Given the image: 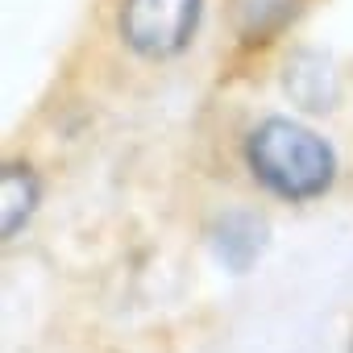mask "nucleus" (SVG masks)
I'll use <instances>...</instances> for the list:
<instances>
[{"mask_svg": "<svg viewBox=\"0 0 353 353\" xmlns=\"http://www.w3.org/2000/svg\"><path fill=\"white\" fill-rule=\"evenodd\" d=\"M295 13L299 0H237V30L245 42H270Z\"/></svg>", "mask_w": 353, "mask_h": 353, "instance_id": "423d86ee", "label": "nucleus"}, {"mask_svg": "<svg viewBox=\"0 0 353 353\" xmlns=\"http://www.w3.org/2000/svg\"><path fill=\"white\" fill-rule=\"evenodd\" d=\"M349 353H353V341H349Z\"/></svg>", "mask_w": 353, "mask_h": 353, "instance_id": "0eeeda50", "label": "nucleus"}, {"mask_svg": "<svg viewBox=\"0 0 353 353\" xmlns=\"http://www.w3.org/2000/svg\"><path fill=\"white\" fill-rule=\"evenodd\" d=\"M208 241H212V254H216V262H221L225 270L245 274V270L266 254L270 225H266V216H258V212L233 208V212H225V216L212 221Z\"/></svg>", "mask_w": 353, "mask_h": 353, "instance_id": "7ed1b4c3", "label": "nucleus"}, {"mask_svg": "<svg viewBox=\"0 0 353 353\" xmlns=\"http://www.w3.org/2000/svg\"><path fill=\"white\" fill-rule=\"evenodd\" d=\"M200 17H204V0H125L117 26L133 54L162 63L192 46Z\"/></svg>", "mask_w": 353, "mask_h": 353, "instance_id": "f03ea898", "label": "nucleus"}, {"mask_svg": "<svg viewBox=\"0 0 353 353\" xmlns=\"http://www.w3.org/2000/svg\"><path fill=\"white\" fill-rule=\"evenodd\" d=\"M245 162L270 196L291 204L324 196L336 179V150L287 117H270L245 137Z\"/></svg>", "mask_w": 353, "mask_h": 353, "instance_id": "f257e3e1", "label": "nucleus"}, {"mask_svg": "<svg viewBox=\"0 0 353 353\" xmlns=\"http://www.w3.org/2000/svg\"><path fill=\"white\" fill-rule=\"evenodd\" d=\"M283 88H287V96H291L299 108H307V112H328V108H336V100H341L336 67H332V59L320 54V50H295V54L287 59V67H283Z\"/></svg>", "mask_w": 353, "mask_h": 353, "instance_id": "20e7f679", "label": "nucleus"}, {"mask_svg": "<svg viewBox=\"0 0 353 353\" xmlns=\"http://www.w3.org/2000/svg\"><path fill=\"white\" fill-rule=\"evenodd\" d=\"M38 196H42V183H38V174L34 166L26 162H9L5 170H0V237H17L34 208H38Z\"/></svg>", "mask_w": 353, "mask_h": 353, "instance_id": "39448f33", "label": "nucleus"}]
</instances>
